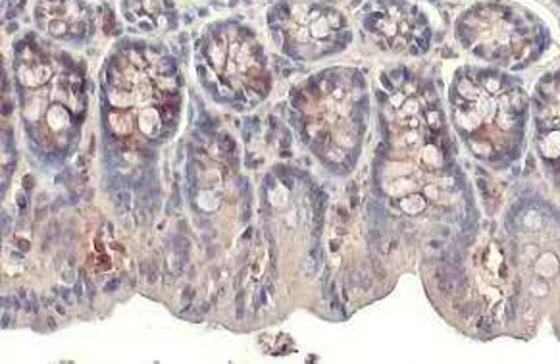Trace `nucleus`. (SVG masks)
Wrapping results in <instances>:
<instances>
[{"instance_id": "obj_2", "label": "nucleus", "mask_w": 560, "mask_h": 364, "mask_svg": "<svg viewBox=\"0 0 560 364\" xmlns=\"http://www.w3.org/2000/svg\"><path fill=\"white\" fill-rule=\"evenodd\" d=\"M456 40L491 66L518 70L534 64L549 47V27L518 2L489 0L465 10L455 24Z\"/></svg>"}, {"instance_id": "obj_8", "label": "nucleus", "mask_w": 560, "mask_h": 364, "mask_svg": "<svg viewBox=\"0 0 560 364\" xmlns=\"http://www.w3.org/2000/svg\"><path fill=\"white\" fill-rule=\"evenodd\" d=\"M121 14L137 33H166L177 25L172 0H124Z\"/></svg>"}, {"instance_id": "obj_1", "label": "nucleus", "mask_w": 560, "mask_h": 364, "mask_svg": "<svg viewBox=\"0 0 560 364\" xmlns=\"http://www.w3.org/2000/svg\"><path fill=\"white\" fill-rule=\"evenodd\" d=\"M448 103L456 133L478 161L501 168L521 154L529 98L513 75L465 66L451 83Z\"/></svg>"}, {"instance_id": "obj_4", "label": "nucleus", "mask_w": 560, "mask_h": 364, "mask_svg": "<svg viewBox=\"0 0 560 364\" xmlns=\"http://www.w3.org/2000/svg\"><path fill=\"white\" fill-rule=\"evenodd\" d=\"M273 40L293 60H322L351 45V25L328 2L281 0L268 12Z\"/></svg>"}, {"instance_id": "obj_9", "label": "nucleus", "mask_w": 560, "mask_h": 364, "mask_svg": "<svg viewBox=\"0 0 560 364\" xmlns=\"http://www.w3.org/2000/svg\"><path fill=\"white\" fill-rule=\"evenodd\" d=\"M555 2H557V4H560V0H555Z\"/></svg>"}, {"instance_id": "obj_6", "label": "nucleus", "mask_w": 560, "mask_h": 364, "mask_svg": "<svg viewBox=\"0 0 560 364\" xmlns=\"http://www.w3.org/2000/svg\"><path fill=\"white\" fill-rule=\"evenodd\" d=\"M35 24L62 43H85L95 33V14L83 0H39Z\"/></svg>"}, {"instance_id": "obj_5", "label": "nucleus", "mask_w": 560, "mask_h": 364, "mask_svg": "<svg viewBox=\"0 0 560 364\" xmlns=\"http://www.w3.org/2000/svg\"><path fill=\"white\" fill-rule=\"evenodd\" d=\"M359 22L364 35L385 52L418 57L432 45V25L409 0H370Z\"/></svg>"}, {"instance_id": "obj_7", "label": "nucleus", "mask_w": 560, "mask_h": 364, "mask_svg": "<svg viewBox=\"0 0 560 364\" xmlns=\"http://www.w3.org/2000/svg\"><path fill=\"white\" fill-rule=\"evenodd\" d=\"M536 145L547 171L560 186V75H551L537 85Z\"/></svg>"}, {"instance_id": "obj_3", "label": "nucleus", "mask_w": 560, "mask_h": 364, "mask_svg": "<svg viewBox=\"0 0 560 364\" xmlns=\"http://www.w3.org/2000/svg\"><path fill=\"white\" fill-rule=\"evenodd\" d=\"M200 78L225 95L262 93L268 85V58L257 35L240 22H218L197 45Z\"/></svg>"}]
</instances>
